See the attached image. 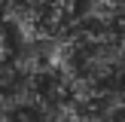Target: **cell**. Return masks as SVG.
Here are the masks:
<instances>
[{"mask_svg": "<svg viewBox=\"0 0 125 122\" xmlns=\"http://www.w3.org/2000/svg\"><path fill=\"white\" fill-rule=\"evenodd\" d=\"M49 64L64 79L70 98L95 104L125 76V21L89 6L52 40Z\"/></svg>", "mask_w": 125, "mask_h": 122, "instance_id": "obj_1", "label": "cell"}, {"mask_svg": "<svg viewBox=\"0 0 125 122\" xmlns=\"http://www.w3.org/2000/svg\"><path fill=\"white\" fill-rule=\"evenodd\" d=\"M79 0H0V15L21 40H55L76 18Z\"/></svg>", "mask_w": 125, "mask_h": 122, "instance_id": "obj_2", "label": "cell"}, {"mask_svg": "<svg viewBox=\"0 0 125 122\" xmlns=\"http://www.w3.org/2000/svg\"><path fill=\"white\" fill-rule=\"evenodd\" d=\"M52 122H101V119L92 110V104L79 101V98H70L67 104H61V110L55 113Z\"/></svg>", "mask_w": 125, "mask_h": 122, "instance_id": "obj_3", "label": "cell"}, {"mask_svg": "<svg viewBox=\"0 0 125 122\" xmlns=\"http://www.w3.org/2000/svg\"><path fill=\"white\" fill-rule=\"evenodd\" d=\"M92 9H101L107 15L125 21V0H92Z\"/></svg>", "mask_w": 125, "mask_h": 122, "instance_id": "obj_4", "label": "cell"}, {"mask_svg": "<svg viewBox=\"0 0 125 122\" xmlns=\"http://www.w3.org/2000/svg\"><path fill=\"white\" fill-rule=\"evenodd\" d=\"M9 58H12V30L6 18L0 15V61H9Z\"/></svg>", "mask_w": 125, "mask_h": 122, "instance_id": "obj_5", "label": "cell"}]
</instances>
